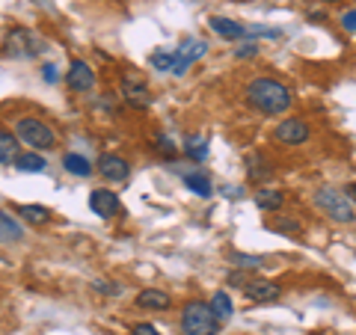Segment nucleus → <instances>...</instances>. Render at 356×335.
<instances>
[{
	"label": "nucleus",
	"mask_w": 356,
	"mask_h": 335,
	"mask_svg": "<svg viewBox=\"0 0 356 335\" xmlns=\"http://www.w3.org/2000/svg\"><path fill=\"white\" fill-rule=\"evenodd\" d=\"M247 104L264 116H280L294 104V95L276 77H259V81H252L247 86Z\"/></svg>",
	"instance_id": "1"
},
{
	"label": "nucleus",
	"mask_w": 356,
	"mask_h": 335,
	"mask_svg": "<svg viewBox=\"0 0 356 335\" xmlns=\"http://www.w3.org/2000/svg\"><path fill=\"white\" fill-rule=\"evenodd\" d=\"M181 329H184V335H217L220 318L214 315L211 303L191 300V303L181 309Z\"/></svg>",
	"instance_id": "2"
},
{
	"label": "nucleus",
	"mask_w": 356,
	"mask_h": 335,
	"mask_svg": "<svg viewBox=\"0 0 356 335\" xmlns=\"http://www.w3.org/2000/svg\"><path fill=\"white\" fill-rule=\"evenodd\" d=\"M315 205H318L321 214H327L332 222H353L356 220L350 196L339 187H318L315 190Z\"/></svg>",
	"instance_id": "3"
},
{
	"label": "nucleus",
	"mask_w": 356,
	"mask_h": 335,
	"mask_svg": "<svg viewBox=\"0 0 356 335\" xmlns=\"http://www.w3.org/2000/svg\"><path fill=\"white\" fill-rule=\"evenodd\" d=\"M15 133H18V140H21V142H27L33 152H51L54 146H57V133H54V131L44 125L42 119H36V116L18 119Z\"/></svg>",
	"instance_id": "4"
},
{
	"label": "nucleus",
	"mask_w": 356,
	"mask_h": 335,
	"mask_svg": "<svg viewBox=\"0 0 356 335\" xmlns=\"http://www.w3.org/2000/svg\"><path fill=\"white\" fill-rule=\"evenodd\" d=\"M6 54L15 60H33L42 54V39L27 27H13L6 33Z\"/></svg>",
	"instance_id": "5"
},
{
	"label": "nucleus",
	"mask_w": 356,
	"mask_h": 335,
	"mask_svg": "<svg viewBox=\"0 0 356 335\" xmlns=\"http://www.w3.org/2000/svg\"><path fill=\"white\" fill-rule=\"evenodd\" d=\"M312 137V128L306 119H282L280 125L273 128V140L280 146H303Z\"/></svg>",
	"instance_id": "6"
},
{
	"label": "nucleus",
	"mask_w": 356,
	"mask_h": 335,
	"mask_svg": "<svg viewBox=\"0 0 356 335\" xmlns=\"http://www.w3.org/2000/svg\"><path fill=\"white\" fill-rule=\"evenodd\" d=\"M208 54V42L205 39H196V36H187L181 44H178V51H175V63H172V72L170 74H184L191 65L199 60V57H205Z\"/></svg>",
	"instance_id": "7"
},
{
	"label": "nucleus",
	"mask_w": 356,
	"mask_h": 335,
	"mask_svg": "<svg viewBox=\"0 0 356 335\" xmlns=\"http://www.w3.org/2000/svg\"><path fill=\"white\" fill-rule=\"evenodd\" d=\"M122 95H125V101L131 107H137V110L152 107V92H149V86H146V81H143V74L137 69H131L125 74V81H122Z\"/></svg>",
	"instance_id": "8"
},
{
	"label": "nucleus",
	"mask_w": 356,
	"mask_h": 335,
	"mask_svg": "<svg viewBox=\"0 0 356 335\" xmlns=\"http://www.w3.org/2000/svg\"><path fill=\"white\" fill-rule=\"evenodd\" d=\"M65 81H69V89H72V92H89V89L95 86V72L89 69V63H83V60H72Z\"/></svg>",
	"instance_id": "9"
},
{
	"label": "nucleus",
	"mask_w": 356,
	"mask_h": 335,
	"mask_svg": "<svg viewBox=\"0 0 356 335\" xmlns=\"http://www.w3.org/2000/svg\"><path fill=\"white\" fill-rule=\"evenodd\" d=\"M264 229L282 234V238H297V234L303 231V222H300L294 214H280V211H273L270 217H264Z\"/></svg>",
	"instance_id": "10"
},
{
	"label": "nucleus",
	"mask_w": 356,
	"mask_h": 335,
	"mask_svg": "<svg viewBox=\"0 0 356 335\" xmlns=\"http://www.w3.org/2000/svg\"><path fill=\"white\" fill-rule=\"evenodd\" d=\"M243 294H247L250 303H273V300L282 294V288L270 282V279H252V282H247V288H243Z\"/></svg>",
	"instance_id": "11"
},
{
	"label": "nucleus",
	"mask_w": 356,
	"mask_h": 335,
	"mask_svg": "<svg viewBox=\"0 0 356 335\" xmlns=\"http://www.w3.org/2000/svg\"><path fill=\"white\" fill-rule=\"evenodd\" d=\"M243 163H247V178L255 184H264L267 178H273V163L267 161V154H261V152H250L247 158H243Z\"/></svg>",
	"instance_id": "12"
},
{
	"label": "nucleus",
	"mask_w": 356,
	"mask_h": 335,
	"mask_svg": "<svg viewBox=\"0 0 356 335\" xmlns=\"http://www.w3.org/2000/svg\"><path fill=\"white\" fill-rule=\"evenodd\" d=\"M89 208H92V214L98 217H113L119 214V196L113 193V190H92V196H89Z\"/></svg>",
	"instance_id": "13"
},
{
	"label": "nucleus",
	"mask_w": 356,
	"mask_h": 335,
	"mask_svg": "<svg viewBox=\"0 0 356 335\" xmlns=\"http://www.w3.org/2000/svg\"><path fill=\"white\" fill-rule=\"evenodd\" d=\"M98 170H102L107 181H125L131 175V163L125 158H119V154H102L98 158Z\"/></svg>",
	"instance_id": "14"
},
{
	"label": "nucleus",
	"mask_w": 356,
	"mask_h": 335,
	"mask_svg": "<svg viewBox=\"0 0 356 335\" xmlns=\"http://www.w3.org/2000/svg\"><path fill=\"white\" fill-rule=\"evenodd\" d=\"M137 309H152V311H166L172 309V297L161 291V288H143L137 294Z\"/></svg>",
	"instance_id": "15"
},
{
	"label": "nucleus",
	"mask_w": 356,
	"mask_h": 335,
	"mask_svg": "<svg viewBox=\"0 0 356 335\" xmlns=\"http://www.w3.org/2000/svg\"><path fill=\"white\" fill-rule=\"evenodd\" d=\"M208 27L214 30L220 39H229V42H238V39H243V36L250 33L243 24H238V21H232V18H222V15L208 18Z\"/></svg>",
	"instance_id": "16"
},
{
	"label": "nucleus",
	"mask_w": 356,
	"mask_h": 335,
	"mask_svg": "<svg viewBox=\"0 0 356 335\" xmlns=\"http://www.w3.org/2000/svg\"><path fill=\"white\" fill-rule=\"evenodd\" d=\"M285 202V196H282V190H273V187H261V190H255V205H259L264 214H273V211H280Z\"/></svg>",
	"instance_id": "17"
},
{
	"label": "nucleus",
	"mask_w": 356,
	"mask_h": 335,
	"mask_svg": "<svg viewBox=\"0 0 356 335\" xmlns=\"http://www.w3.org/2000/svg\"><path fill=\"white\" fill-rule=\"evenodd\" d=\"M18 137L13 131H6V128H0V163L9 166V163H15L18 158Z\"/></svg>",
	"instance_id": "18"
},
{
	"label": "nucleus",
	"mask_w": 356,
	"mask_h": 335,
	"mask_svg": "<svg viewBox=\"0 0 356 335\" xmlns=\"http://www.w3.org/2000/svg\"><path fill=\"white\" fill-rule=\"evenodd\" d=\"M184 154L191 158L193 163H202L208 158V140L199 137V133H191V137L184 140Z\"/></svg>",
	"instance_id": "19"
},
{
	"label": "nucleus",
	"mask_w": 356,
	"mask_h": 335,
	"mask_svg": "<svg viewBox=\"0 0 356 335\" xmlns=\"http://www.w3.org/2000/svg\"><path fill=\"white\" fill-rule=\"evenodd\" d=\"M24 238V231H21V226L6 214V211H0V243H15Z\"/></svg>",
	"instance_id": "20"
},
{
	"label": "nucleus",
	"mask_w": 356,
	"mask_h": 335,
	"mask_svg": "<svg viewBox=\"0 0 356 335\" xmlns=\"http://www.w3.org/2000/svg\"><path fill=\"white\" fill-rule=\"evenodd\" d=\"M184 187L193 190V193L202 196V199H208L211 193H214V187H211V181H208L202 172H187V175H184Z\"/></svg>",
	"instance_id": "21"
},
{
	"label": "nucleus",
	"mask_w": 356,
	"mask_h": 335,
	"mask_svg": "<svg viewBox=\"0 0 356 335\" xmlns=\"http://www.w3.org/2000/svg\"><path fill=\"white\" fill-rule=\"evenodd\" d=\"M15 166L21 172H44V158L42 154H36V152H24V154H18L15 158Z\"/></svg>",
	"instance_id": "22"
},
{
	"label": "nucleus",
	"mask_w": 356,
	"mask_h": 335,
	"mask_svg": "<svg viewBox=\"0 0 356 335\" xmlns=\"http://www.w3.org/2000/svg\"><path fill=\"white\" fill-rule=\"evenodd\" d=\"M63 166L69 170L72 175H77V178H86L89 172H92V166H89V161L83 158V154H74V152H69L63 158Z\"/></svg>",
	"instance_id": "23"
},
{
	"label": "nucleus",
	"mask_w": 356,
	"mask_h": 335,
	"mask_svg": "<svg viewBox=\"0 0 356 335\" xmlns=\"http://www.w3.org/2000/svg\"><path fill=\"white\" fill-rule=\"evenodd\" d=\"M18 214L24 217L27 222H33V226H44V222L51 220V211H48V208H42V205H21V208H18Z\"/></svg>",
	"instance_id": "24"
},
{
	"label": "nucleus",
	"mask_w": 356,
	"mask_h": 335,
	"mask_svg": "<svg viewBox=\"0 0 356 335\" xmlns=\"http://www.w3.org/2000/svg\"><path fill=\"white\" fill-rule=\"evenodd\" d=\"M211 309H214V315L220 318V320H229L232 318V297L226 294V291H217L214 297H211Z\"/></svg>",
	"instance_id": "25"
},
{
	"label": "nucleus",
	"mask_w": 356,
	"mask_h": 335,
	"mask_svg": "<svg viewBox=\"0 0 356 335\" xmlns=\"http://www.w3.org/2000/svg\"><path fill=\"white\" fill-rule=\"evenodd\" d=\"M172 63H175V54H170V51L152 54V65H154L158 72H172Z\"/></svg>",
	"instance_id": "26"
},
{
	"label": "nucleus",
	"mask_w": 356,
	"mask_h": 335,
	"mask_svg": "<svg viewBox=\"0 0 356 335\" xmlns=\"http://www.w3.org/2000/svg\"><path fill=\"white\" fill-rule=\"evenodd\" d=\"M232 261H235L238 267H250V270H255V267L264 264L261 255H243V252H232Z\"/></svg>",
	"instance_id": "27"
},
{
	"label": "nucleus",
	"mask_w": 356,
	"mask_h": 335,
	"mask_svg": "<svg viewBox=\"0 0 356 335\" xmlns=\"http://www.w3.org/2000/svg\"><path fill=\"white\" fill-rule=\"evenodd\" d=\"M154 149H158V154H163V158H175V154H178V146H175L170 137H158Z\"/></svg>",
	"instance_id": "28"
},
{
	"label": "nucleus",
	"mask_w": 356,
	"mask_h": 335,
	"mask_svg": "<svg viewBox=\"0 0 356 335\" xmlns=\"http://www.w3.org/2000/svg\"><path fill=\"white\" fill-rule=\"evenodd\" d=\"M341 27L348 33H356V6L348 9V13H341Z\"/></svg>",
	"instance_id": "29"
},
{
	"label": "nucleus",
	"mask_w": 356,
	"mask_h": 335,
	"mask_svg": "<svg viewBox=\"0 0 356 335\" xmlns=\"http://www.w3.org/2000/svg\"><path fill=\"white\" fill-rule=\"evenodd\" d=\"M255 54H259V44L247 42V44H241V48L235 51V57H238V60H247V57H255Z\"/></svg>",
	"instance_id": "30"
},
{
	"label": "nucleus",
	"mask_w": 356,
	"mask_h": 335,
	"mask_svg": "<svg viewBox=\"0 0 356 335\" xmlns=\"http://www.w3.org/2000/svg\"><path fill=\"white\" fill-rule=\"evenodd\" d=\"M92 288H95V291H102V294H119V291H122L119 285L104 282V279H98V282H92Z\"/></svg>",
	"instance_id": "31"
},
{
	"label": "nucleus",
	"mask_w": 356,
	"mask_h": 335,
	"mask_svg": "<svg viewBox=\"0 0 356 335\" xmlns=\"http://www.w3.org/2000/svg\"><path fill=\"white\" fill-rule=\"evenodd\" d=\"M131 335H161L158 329L152 327V323H137V327L131 329Z\"/></svg>",
	"instance_id": "32"
},
{
	"label": "nucleus",
	"mask_w": 356,
	"mask_h": 335,
	"mask_svg": "<svg viewBox=\"0 0 356 335\" xmlns=\"http://www.w3.org/2000/svg\"><path fill=\"white\" fill-rule=\"evenodd\" d=\"M42 72H44V81H48V83H57V77H60L57 74V65H44Z\"/></svg>",
	"instance_id": "33"
},
{
	"label": "nucleus",
	"mask_w": 356,
	"mask_h": 335,
	"mask_svg": "<svg viewBox=\"0 0 356 335\" xmlns=\"http://www.w3.org/2000/svg\"><path fill=\"white\" fill-rule=\"evenodd\" d=\"M344 193L350 196V202H356V184H348V187H344Z\"/></svg>",
	"instance_id": "34"
},
{
	"label": "nucleus",
	"mask_w": 356,
	"mask_h": 335,
	"mask_svg": "<svg viewBox=\"0 0 356 335\" xmlns=\"http://www.w3.org/2000/svg\"><path fill=\"white\" fill-rule=\"evenodd\" d=\"M324 3H339V0H324Z\"/></svg>",
	"instance_id": "35"
}]
</instances>
